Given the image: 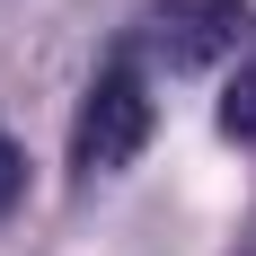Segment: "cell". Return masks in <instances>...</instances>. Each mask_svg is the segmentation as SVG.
Wrapping results in <instances>:
<instances>
[{"label": "cell", "instance_id": "obj_1", "mask_svg": "<svg viewBox=\"0 0 256 256\" xmlns=\"http://www.w3.org/2000/svg\"><path fill=\"white\" fill-rule=\"evenodd\" d=\"M142 142H150V88H142L132 62H115V71H98V88L80 98L71 168H80V177H106V168H124Z\"/></svg>", "mask_w": 256, "mask_h": 256}, {"label": "cell", "instance_id": "obj_2", "mask_svg": "<svg viewBox=\"0 0 256 256\" xmlns=\"http://www.w3.org/2000/svg\"><path fill=\"white\" fill-rule=\"evenodd\" d=\"M230 26H238V0H194V9L159 18V44H168V62H204L230 44Z\"/></svg>", "mask_w": 256, "mask_h": 256}, {"label": "cell", "instance_id": "obj_3", "mask_svg": "<svg viewBox=\"0 0 256 256\" xmlns=\"http://www.w3.org/2000/svg\"><path fill=\"white\" fill-rule=\"evenodd\" d=\"M221 132L230 142H256V62L230 80V98H221Z\"/></svg>", "mask_w": 256, "mask_h": 256}, {"label": "cell", "instance_id": "obj_4", "mask_svg": "<svg viewBox=\"0 0 256 256\" xmlns=\"http://www.w3.org/2000/svg\"><path fill=\"white\" fill-rule=\"evenodd\" d=\"M18 186H26V159H18V142H9V132H0V212L18 204Z\"/></svg>", "mask_w": 256, "mask_h": 256}]
</instances>
